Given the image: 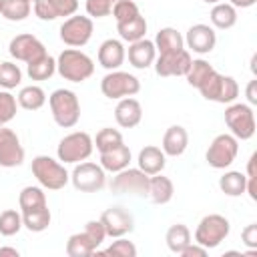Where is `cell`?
<instances>
[{"mask_svg":"<svg viewBox=\"0 0 257 257\" xmlns=\"http://www.w3.org/2000/svg\"><path fill=\"white\" fill-rule=\"evenodd\" d=\"M56 72L70 82H82L92 76L94 62L92 58L76 48H64L56 58Z\"/></svg>","mask_w":257,"mask_h":257,"instance_id":"6da1fadb","label":"cell"},{"mask_svg":"<svg viewBox=\"0 0 257 257\" xmlns=\"http://www.w3.org/2000/svg\"><path fill=\"white\" fill-rule=\"evenodd\" d=\"M32 175L40 183V187L50 191H60L68 185L70 173L64 169V165L48 155H36L32 159Z\"/></svg>","mask_w":257,"mask_h":257,"instance_id":"7a4b0ae2","label":"cell"},{"mask_svg":"<svg viewBox=\"0 0 257 257\" xmlns=\"http://www.w3.org/2000/svg\"><path fill=\"white\" fill-rule=\"evenodd\" d=\"M48 104H50V112L52 118L58 126L62 128H70L78 122L80 118V102L78 96L70 90V88H56L50 92L48 96Z\"/></svg>","mask_w":257,"mask_h":257,"instance_id":"3957f363","label":"cell"},{"mask_svg":"<svg viewBox=\"0 0 257 257\" xmlns=\"http://www.w3.org/2000/svg\"><path fill=\"white\" fill-rule=\"evenodd\" d=\"M229 231H231V223L227 217H223L219 213L205 215L195 229V243L203 245L207 251L215 249L217 245H221V241H225Z\"/></svg>","mask_w":257,"mask_h":257,"instance_id":"277c9868","label":"cell"},{"mask_svg":"<svg viewBox=\"0 0 257 257\" xmlns=\"http://www.w3.org/2000/svg\"><path fill=\"white\" fill-rule=\"evenodd\" d=\"M92 149H94L92 137L86 131H74V133L60 139V143L56 147V155H58L60 163H72L74 165V163L86 161L90 157Z\"/></svg>","mask_w":257,"mask_h":257,"instance_id":"5b68a950","label":"cell"},{"mask_svg":"<svg viewBox=\"0 0 257 257\" xmlns=\"http://www.w3.org/2000/svg\"><path fill=\"white\" fill-rule=\"evenodd\" d=\"M100 90L106 98L118 100L124 96H135L141 90V82L135 74L124 70H108L100 80Z\"/></svg>","mask_w":257,"mask_h":257,"instance_id":"8992f818","label":"cell"},{"mask_svg":"<svg viewBox=\"0 0 257 257\" xmlns=\"http://www.w3.org/2000/svg\"><path fill=\"white\" fill-rule=\"evenodd\" d=\"M70 183L80 193H96L106 183V171L92 161H80L74 163V169L70 173Z\"/></svg>","mask_w":257,"mask_h":257,"instance_id":"52a82bcc","label":"cell"},{"mask_svg":"<svg viewBox=\"0 0 257 257\" xmlns=\"http://www.w3.org/2000/svg\"><path fill=\"white\" fill-rule=\"evenodd\" d=\"M225 122L231 128V135L235 139L247 141L255 135V114L251 104L229 102V106L225 108Z\"/></svg>","mask_w":257,"mask_h":257,"instance_id":"ba28073f","label":"cell"},{"mask_svg":"<svg viewBox=\"0 0 257 257\" xmlns=\"http://www.w3.org/2000/svg\"><path fill=\"white\" fill-rule=\"evenodd\" d=\"M237 153H239V139H235L229 133H221L211 141L205 159L213 169H227L235 161Z\"/></svg>","mask_w":257,"mask_h":257,"instance_id":"9c48e42d","label":"cell"},{"mask_svg":"<svg viewBox=\"0 0 257 257\" xmlns=\"http://www.w3.org/2000/svg\"><path fill=\"white\" fill-rule=\"evenodd\" d=\"M60 40L66 44V46H72V48H76V46H84L88 40H90V36H92V32H94V22H92V18L86 14V16H82V14H72V16H68L62 24H60Z\"/></svg>","mask_w":257,"mask_h":257,"instance_id":"30bf717a","label":"cell"},{"mask_svg":"<svg viewBox=\"0 0 257 257\" xmlns=\"http://www.w3.org/2000/svg\"><path fill=\"white\" fill-rule=\"evenodd\" d=\"M110 191L112 193H128V195H137V197H149V175L143 173L139 167L137 169H122L118 173H114L112 181H110Z\"/></svg>","mask_w":257,"mask_h":257,"instance_id":"8fae6325","label":"cell"},{"mask_svg":"<svg viewBox=\"0 0 257 257\" xmlns=\"http://www.w3.org/2000/svg\"><path fill=\"white\" fill-rule=\"evenodd\" d=\"M191 52L187 48L175 50V52H165L155 58V72L159 76H185L191 68Z\"/></svg>","mask_w":257,"mask_h":257,"instance_id":"7c38bea8","label":"cell"},{"mask_svg":"<svg viewBox=\"0 0 257 257\" xmlns=\"http://www.w3.org/2000/svg\"><path fill=\"white\" fill-rule=\"evenodd\" d=\"M100 223L106 231V237H112V239L124 237L135 229V217L118 205L104 209L100 215Z\"/></svg>","mask_w":257,"mask_h":257,"instance_id":"4fadbf2b","label":"cell"},{"mask_svg":"<svg viewBox=\"0 0 257 257\" xmlns=\"http://www.w3.org/2000/svg\"><path fill=\"white\" fill-rule=\"evenodd\" d=\"M8 52L16 60H22L26 64L32 62V60H36V58H40V56H44V54H48L46 52V46L34 34H28V32L16 34L10 40V44H8Z\"/></svg>","mask_w":257,"mask_h":257,"instance_id":"5bb4252c","label":"cell"},{"mask_svg":"<svg viewBox=\"0 0 257 257\" xmlns=\"http://www.w3.org/2000/svg\"><path fill=\"white\" fill-rule=\"evenodd\" d=\"M24 161V147L12 128L0 126V167H20Z\"/></svg>","mask_w":257,"mask_h":257,"instance_id":"9a60e30c","label":"cell"},{"mask_svg":"<svg viewBox=\"0 0 257 257\" xmlns=\"http://www.w3.org/2000/svg\"><path fill=\"white\" fill-rule=\"evenodd\" d=\"M183 38H185V44L189 46V50H193L197 54H207L217 44V34L213 30V26L203 24V22L193 24L187 30V36H183Z\"/></svg>","mask_w":257,"mask_h":257,"instance_id":"2e32d148","label":"cell"},{"mask_svg":"<svg viewBox=\"0 0 257 257\" xmlns=\"http://www.w3.org/2000/svg\"><path fill=\"white\" fill-rule=\"evenodd\" d=\"M114 118L118 126L122 128H133L141 122L143 118V106L135 96H124L118 98V104L114 106Z\"/></svg>","mask_w":257,"mask_h":257,"instance_id":"e0dca14e","label":"cell"},{"mask_svg":"<svg viewBox=\"0 0 257 257\" xmlns=\"http://www.w3.org/2000/svg\"><path fill=\"white\" fill-rule=\"evenodd\" d=\"M126 58V50L120 40L116 38H106L98 46V64L106 70H116Z\"/></svg>","mask_w":257,"mask_h":257,"instance_id":"ac0fdd59","label":"cell"},{"mask_svg":"<svg viewBox=\"0 0 257 257\" xmlns=\"http://www.w3.org/2000/svg\"><path fill=\"white\" fill-rule=\"evenodd\" d=\"M126 56H128V62L135 68H149L157 58L155 42L149 40V38L135 40V42H131V46L126 50Z\"/></svg>","mask_w":257,"mask_h":257,"instance_id":"d6986e66","label":"cell"},{"mask_svg":"<svg viewBox=\"0 0 257 257\" xmlns=\"http://www.w3.org/2000/svg\"><path fill=\"white\" fill-rule=\"evenodd\" d=\"M137 165L143 173H147L149 177L151 175H157V173H163L165 165H167V155L163 153V149L155 147V145H147L139 151V157H137Z\"/></svg>","mask_w":257,"mask_h":257,"instance_id":"ffe728a7","label":"cell"},{"mask_svg":"<svg viewBox=\"0 0 257 257\" xmlns=\"http://www.w3.org/2000/svg\"><path fill=\"white\" fill-rule=\"evenodd\" d=\"M187 145H189V133H187V128L181 126V124H173V126H169L165 131L161 149H163V153L167 157H179V155L185 153Z\"/></svg>","mask_w":257,"mask_h":257,"instance_id":"44dd1931","label":"cell"},{"mask_svg":"<svg viewBox=\"0 0 257 257\" xmlns=\"http://www.w3.org/2000/svg\"><path fill=\"white\" fill-rule=\"evenodd\" d=\"M131 159H133L131 149L124 143H120L118 147L100 153V163L98 165L108 173H118V171H122L131 165Z\"/></svg>","mask_w":257,"mask_h":257,"instance_id":"7402d4cb","label":"cell"},{"mask_svg":"<svg viewBox=\"0 0 257 257\" xmlns=\"http://www.w3.org/2000/svg\"><path fill=\"white\" fill-rule=\"evenodd\" d=\"M175 195V185L169 177H165L163 173L151 175L149 177V199L155 205H165L173 199Z\"/></svg>","mask_w":257,"mask_h":257,"instance_id":"603a6c76","label":"cell"},{"mask_svg":"<svg viewBox=\"0 0 257 257\" xmlns=\"http://www.w3.org/2000/svg\"><path fill=\"white\" fill-rule=\"evenodd\" d=\"M155 48L159 50V54H165V52H175V50H181L185 48V38L183 34L173 28V26H165L157 32L155 36Z\"/></svg>","mask_w":257,"mask_h":257,"instance_id":"cb8c5ba5","label":"cell"},{"mask_svg":"<svg viewBox=\"0 0 257 257\" xmlns=\"http://www.w3.org/2000/svg\"><path fill=\"white\" fill-rule=\"evenodd\" d=\"M98 249V245L84 233H72L66 241V255L68 257H92V253Z\"/></svg>","mask_w":257,"mask_h":257,"instance_id":"d4e9b609","label":"cell"},{"mask_svg":"<svg viewBox=\"0 0 257 257\" xmlns=\"http://www.w3.org/2000/svg\"><path fill=\"white\" fill-rule=\"evenodd\" d=\"M116 30H118L122 40L135 42V40L145 38V34H147V20H145L143 14H137V16H133V18H128L124 22H116Z\"/></svg>","mask_w":257,"mask_h":257,"instance_id":"484cf974","label":"cell"},{"mask_svg":"<svg viewBox=\"0 0 257 257\" xmlns=\"http://www.w3.org/2000/svg\"><path fill=\"white\" fill-rule=\"evenodd\" d=\"M209 16H211V24L215 28L227 30L237 22V8L229 2H217V4H213Z\"/></svg>","mask_w":257,"mask_h":257,"instance_id":"4316f807","label":"cell"},{"mask_svg":"<svg viewBox=\"0 0 257 257\" xmlns=\"http://www.w3.org/2000/svg\"><path fill=\"white\" fill-rule=\"evenodd\" d=\"M16 100H18V104H20L22 108H26V110H38V108H42L44 102H46V92H44V88L38 86V84H28V86H22V88H20Z\"/></svg>","mask_w":257,"mask_h":257,"instance_id":"83f0119b","label":"cell"},{"mask_svg":"<svg viewBox=\"0 0 257 257\" xmlns=\"http://www.w3.org/2000/svg\"><path fill=\"white\" fill-rule=\"evenodd\" d=\"M50 221H52V215H50V209L48 205L46 207H40V209H32V211H24L22 213V225L32 231V233H42L50 227Z\"/></svg>","mask_w":257,"mask_h":257,"instance_id":"f1b7e54d","label":"cell"},{"mask_svg":"<svg viewBox=\"0 0 257 257\" xmlns=\"http://www.w3.org/2000/svg\"><path fill=\"white\" fill-rule=\"evenodd\" d=\"M165 241H167L169 251L175 253V255H179V253L191 243V231H189L187 225H183V223H175V225H171V227L167 229V233H165Z\"/></svg>","mask_w":257,"mask_h":257,"instance_id":"f546056e","label":"cell"},{"mask_svg":"<svg viewBox=\"0 0 257 257\" xmlns=\"http://www.w3.org/2000/svg\"><path fill=\"white\" fill-rule=\"evenodd\" d=\"M32 0H2L0 4V16H4L10 22H22L30 16Z\"/></svg>","mask_w":257,"mask_h":257,"instance_id":"4dcf8cb0","label":"cell"},{"mask_svg":"<svg viewBox=\"0 0 257 257\" xmlns=\"http://www.w3.org/2000/svg\"><path fill=\"white\" fill-rule=\"evenodd\" d=\"M245 183H247V175L241 171H225L219 177V189L229 195V197H239L245 193Z\"/></svg>","mask_w":257,"mask_h":257,"instance_id":"1f68e13d","label":"cell"},{"mask_svg":"<svg viewBox=\"0 0 257 257\" xmlns=\"http://www.w3.org/2000/svg\"><path fill=\"white\" fill-rule=\"evenodd\" d=\"M26 72L32 80H48L56 72V58H52L50 54H44L32 62H28Z\"/></svg>","mask_w":257,"mask_h":257,"instance_id":"d6a6232c","label":"cell"},{"mask_svg":"<svg viewBox=\"0 0 257 257\" xmlns=\"http://www.w3.org/2000/svg\"><path fill=\"white\" fill-rule=\"evenodd\" d=\"M18 207H20V213L46 207V195H44L42 187H34V185L24 187L18 195Z\"/></svg>","mask_w":257,"mask_h":257,"instance_id":"836d02e7","label":"cell"},{"mask_svg":"<svg viewBox=\"0 0 257 257\" xmlns=\"http://www.w3.org/2000/svg\"><path fill=\"white\" fill-rule=\"evenodd\" d=\"M94 257H137V247L133 241L124 239V237H116V241H112L106 249H96L92 253Z\"/></svg>","mask_w":257,"mask_h":257,"instance_id":"e575fe53","label":"cell"},{"mask_svg":"<svg viewBox=\"0 0 257 257\" xmlns=\"http://www.w3.org/2000/svg\"><path fill=\"white\" fill-rule=\"evenodd\" d=\"M94 147L98 153H104V151H110L114 147H118L122 143V135L118 128H112V126H104L96 133V137L92 139Z\"/></svg>","mask_w":257,"mask_h":257,"instance_id":"d590c367","label":"cell"},{"mask_svg":"<svg viewBox=\"0 0 257 257\" xmlns=\"http://www.w3.org/2000/svg\"><path fill=\"white\" fill-rule=\"evenodd\" d=\"M22 213H18L16 209H4L0 213V235L4 237H12L22 229Z\"/></svg>","mask_w":257,"mask_h":257,"instance_id":"8d00e7d4","label":"cell"},{"mask_svg":"<svg viewBox=\"0 0 257 257\" xmlns=\"http://www.w3.org/2000/svg\"><path fill=\"white\" fill-rule=\"evenodd\" d=\"M22 80V70L18 64L14 62H0V86L4 90H10V88H16Z\"/></svg>","mask_w":257,"mask_h":257,"instance_id":"74e56055","label":"cell"},{"mask_svg":"<svg viewBox=\"0 0 257 257\" xmlns=\"http://www.w3.org/2000/svg\"><path fill=\"white\" fill-rule=\"evenodd\" d=\"M215 68L207 62V60H203V58H197V60H193L191 62V68H189V72L185 74L187 76V82L191 84V86H195V88H199V84L213 72Z\"/></svg>","mask_w":257,"mask_h":257,"instance_id":"f35d334b","label":"cell"},{"mask_svg":"<svg viewBox=\"0 0 257 257\" xmlns=\"http://www.w3.org/2000/svg\"><path fill=\"white\" fill-rule=\"evenodd\" d=\"M221 82H223V74L221 72H217V70H213L201 84H199V92L203 94V98H207V100H217V94H219V88H221Z\"/></svg>","mask_w":257,"mask_h":257,"instance_id":"ab89813d","label":"cell"},{"mask_svg":"<svg viewBox=\"0 0 257 257\" xmlns=\"http://www.w3.org/2000/svg\"><path fill=\"white\" fill-rule=\"evenodd\" d=\"M16 106H18L16 96L10 94L8 90H0V126H4L16 116Z\"/></svg>","mask_w":257,"mask_h":257,"instance_id":"60d3db41","label":"cell"},{"mask_svg":"<svg viewBox=\"0 0 257 257\" xmlns=\"http://www.w3.org/2000/svg\"><path fill=\"white\" fill-rule=\"evenodd\" d=\"M237 96H239V84H237V80H235L233 76L223 74V82H221V88H219V94H217V100H215V102L229 104V102H233Z\"/></svg>","mask_w":257,"mask_h":257,"instance_id":"b9f144b4","label":"cell"},{"mask_svg":"<svg viewBox=\"0 0 257 257\" xmlns=\"http://www.w3.org/2000/svg\"><path fill=\"white\" fill-rule=\"evenodd\" d=\"M110 14L114 16L116 22H124V20H128V18L141 14V10H139V6H137L135 0H116Z\"/></svg>","mask_w":257,"mask_h":257,"instance_id":"7bdbcfd3","label":"cell"},{"mask_svg":"<svg viewBox=\"0 0 257 257\" xmlns=\"http://www.w3.org/2000/svg\"><path fill=\"white\" fill-rule=\"evenodd\" d=\"M114 2L116 0H86V14L90 18H104L112 12Z\"/></svg>","mask_w":257,"mask_h":257,"instance_id":"ee69618b","label":"cell"},{"mask_svg":"<svg viewBox=\"0 0 257 257\" xmlns=\"http://www.w3.org/2000/svg\"><path fill=\"white\" fill-rule=\"evenodd\" d=\"M98 247L104 243V239H106V231H104V227H102V223H100V219H92V221H86V225H84V229H82Z\"/></svg>","mask_w":257,"mask_h":257,"instance_id":"f6af8a7d","label":"cell"},{"mask_svg":"<svg viewBox=\"0 0 257 257\" xmlns=\"http://www.w3.org/2000/svg\"><path fill=\"white\" fill-rule=\"evenodd\" d=\"M56 16H72L78 10V0H46Z\"/></svg>","mask_w":257,"mask_h":257,"instance_id":"bcb514c9","label":"cell"},{"mask_svg":"<svg viewBox=\"0 0 257 257\" xmlns=\"http://www.w3.org/2000/svg\"><path fill=\"white\" fill-rule=\"evenodd\" d=\"M32 8H34V14L40 20H54V18H58L56 12L52 10V6L46 0H32Z\"/></svg>","mask_w":257,"mask_h":257,"instance_id":"7dc6e473","label":"cell"},{"mask_svg":"<svg viewBox=\"0 0 257 257\" xmlns=\"http://www.w3.org/2000/svg\"><path fill=\"white\" fill-rule=\"evenodd\" d=\"M241 239H243V243H245L249 249H257V223L247 225V227L241 231Z\"/></svg>","mask_w":257,"mask_h":257,"instance_id":"c3c4849f","label":"cell"},{"mask_svg":"<svg viewBox=\"0 0 257 257\" xmlns=\"http://www.w3.org/2000/svg\"><path fill=\"white\" fill-rule=\"evenodd\" d=\"M181 257H205L207 255V249L203 247V245H199V243H189L181 253H179Z\"/></svg>","mask_w":257,"mask_h":257,"instance_id":"681fc988","label":"cell"},{"mask_svg":"<svg viewBox=\"0 0 257 257\" xmlns=\"http://www.w3.org/2000/svg\"><path fill=\"white\" fill-rule=\"evenodd\" d=\"M245 94H247V100H249V104H257V80H255V78L247 82Z\"/></svg>","mask_w":257,"mask_h":257,"instance_id":"f907efd6","label":"cell"},{"mask_svg":"<svg viewBox=\"0 0 257 257\" xmlns=\"http://www.w3.org/2000/svg\"><path fill=\"white\" fill-rule=\"evenodd\" d=\"M245 193L251 197V201H257V177H247Z\"/></svg>","mask_w":257,"mask_h":257,"instance_id":"816d5d0a","label":"cell"},{"mask_svg":"<svg viewBox=\"0 0 257 257\" xmlns=\"http://www.w3.org/2000/svg\"><path fill=\"white\" fill-rule=\"evenodd\" d=\"M255 163H257V153H253L247 161V177H257V171H255Z\"/></svg>","mask_w":257,"mask_h":257,"instance_id":"f5cc1de1","label":"cell"},{"mask_svg":"<svg viewBox=\"0 0 257 257\" xmlns=\"http://www.w3.org/2000/svg\"><path fill=\"white\" fill-rule=\"evenodd\" d=\"M18 249L14 247H0V257H18Z\"/></svg>","mask_w":257,"mask_h":257,"instance_id":"db71d44e","label":"cell"},{"mask_svg":"<svg viewBox=\"0 0 257 257\" xmlns=\"http://www.w3.org/2000/svg\"><path fill=\"white\" fill-rule=\"evenodd\" d=\"M257 0H231L229 4H233L235 8H249V6H253Z\"/></svg>","mask_w":257,"mask_h":257,"instance_id":"11a10c76","label":"cell"},{"mask_svg":"<svg viewBox=\"0 0 257 257\" xmlns=\"http://www.w3.org/2000/svg\"><path fill=\"white\" fill-rule=\"evenodd\" d=\"M251 72H253V74L257 72V54L251 56Z\"/></svg>","mask_w":257,"mask_h":257,"instance_id":"9f6ffc18","label":"cell"},{"mask_svg":"<svg viewBox=\"0 0 257 257\" xmlns=\"http://www.w3.org/2000/svg\"><path fill=\"white\" fill-rule=\"evenodd\" d=\"M203 2H207V4H217V2H221V0H203Z\"/></svg>","mask_w":257,"mask_h":257,"instance_id":"6f0895ef","label":"cell"},{"mask_svg":"<svg viewBox=\"0 0 257 257\" xmlns=\"http://www.w3.org/2000/svg\"><path fill=\"white\" fill-rule=\"evenodd\" d=\"M0 4H2V0H0Z\"/></svg>","mask_w":257,"mask_h":257,"instance_id":"680465c9","label":"cell"}]
</instances>
